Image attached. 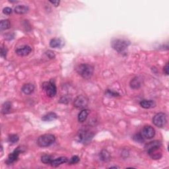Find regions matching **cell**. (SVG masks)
Returning <instances> with one entry per match:
<instances>
[{"label":"cell","mask_w":169,"mask_h":169,"mask_svg":"<svg viewBox=\"0 0 169 169\" xmlns=\"http://www.w3.org/2000/svg\"><path fill=\"white\" fill-rule=\"evenodd\" d=\"M42 87L43 90L45 91L47 96H49V97H53L57 93L56 86L54 83L52 82V81L43 83Z\"/></svg>","instance_id":"obj_4"},{"label":"cell","mask_w":169,"mask_h":169,"mask_svg":"<svg viewBox=\"0 0 169 169\" xmlns=\"http://www.w3.org/2000/svg\"><path fill=\"white\" fill-rule=\"evenodd\" d=\"M22 91L26 94V95H30L32 93H33L34 90V86L31 83L25 84L22 87Z\"/></svg>","instance_id":"obj_16"},{"label":"cell","mask_w":169,"mask_h":169,"mask_svg":"<svg viewBox=\"0 0 169 169\" xmlns=\"http://www.w3.org/2000/svg\"><path fill=\"white\" fill-rule=\"evenodd\" d=\"M23 149L21 147H19L15 150H14L9 155L6 160V163L7 165H11L13 163H15L16 160L18 159L19 155H20L21 153H22Z\"/></svg>","instance_id":"obj_8"},{"label":"cell","mask_w":169,"mask_h":169,"mask_svg":"<svg viewBox=\"0 0 169 169\" xmlns=\"http://www.w3.org/2000/svg\"><path fill=\"white\" fill-rule=\"evenodd\" d=\"M12 12H13V10L11 8H10V7H5L4 9H3V13H4L5 15H10V14H11Z\"/></svg>","instance_id":"obj_29"},{"label":"cell","mask_w":169,"mask_h":169,"mask_svg":"<svg viewBox=\"0 0 169 169\" xmlns=\"http://www.w3.org/2000/svg\"><path fill=\"white\" fill-rule=\"evenodd\" d=\"M53 160L52 157L48 155H44L41 157V161L46 165H50Z\"/></svg>","instance_id":"obj_24"},{"label":"cell","mask_w":169,"mask_h":169,"mask_svg":"<svg viewBox=\"0 0 169 169\" xmlns=\"http://www.w3.org/2000/svg\"><path fill=\"white\" fill-rule=\"evenodd\" d=\"M167 116H166L165 113H163V112H159V113L157 114L153 117V124L160 128H164L166 124H167Z\"/></svg>","instance_id":"obj_5"},{"label":"cell","mask_w":169,"mask_h":169,"mask_svg":"<svg viewBox=\"0 0 169 169\" xmlns=\"http://www.w3.org/2000/svg\"><path fill=\"white\" fill-rule=\"evenodd\" d=\"M11 108V103L10 102H5L2 105L1 112L4 114L9 113Z\"/></svg>","instance_id":"obj_22"},{"label":"cell","mask_w":169,"mask_h":169,"mask_svg":"<svg viewBox=\"0 0 169 169\" xmlns=\"http://www.w3.org/2000/svg\"><path fill=\"white\" fill-rule=\"evenodd\" d=\"M76 71L83 78L88 79L92 77L94 73V68L90 64L82 63L76 68Z\"/></svg>","instance_id":"obj_1"},{"label":"cell","mask_w":169,"mask_h":169,"mask_svg":"<svg viewBox=\"0 0 169 169\" xmlns=\"http://www.w3.org/2000/svg\"><path fill=\"white\" fill-rule=\"evenodd\" d=\"M130 87L131 88L133 89H137L141 87V81L139 79V77H134L133 79L131 80L130 81Z\"/></svg>","instance_id":"obj_21"},{"label":"cell","mask_w":169,"mask_h":169,"mask_svg":"<svg viewBox=\"0 0 169 169\" xmlns=\"http://www.w3.org/2000/svg\"><path fill=\"white\" fill-rule=\"evenodd\" d=\"M133 139L135 142H138V143H143L144 141V138L141 135V133H138V134H135V135L133 137Z\"/></svg>","instance_id":"obj_26"},{"label":"cell","mask_w":169,"mask_h":169,"mask_svg":"<svg viewBox=\"0 0 169 169\" xmlns=\"http://www.w3.org/2000/svg\"><path fill=\"white\" fill-rule=\"evenodd\" d=\"M80 160L79 157L78 156H76V155H75V156L72 157L70 159L68 160V163H69V165H74V164H76V163H79V161Z\"/></svg>","instance_id":"obj_27"},{"label":"cell","mask_w":169,"mask_h":169,"mask_svg":"<svg viewBox=\"0 0 169 169\" xmlns=\"http://www.w3.org/2000/svg\"><path fill=\"white\" fill-rule=\"evenodd\" d=\"M161 147V143L159 141H153L149 142V143H147L145 146V149L146 151H149L150 149H152L153 148H156V147Z\"/></svg>","instance_id":"obj_15"},{"label":"cell","mask_w":169,"mask_h":169,"mask_svg":"<svg viewBox=\"0 0 169 169\" xmlns=\"http://www.w3.org/2000/svg\"><path fill=\"white\" fill-rule=\"evenodd\" d=\"M11 27V23L10 21L8 19H5L1 21V23H0V29L1 31H5L7 30Z\"/></svg>","instance_id":"obj_23"},{"label":"cell","mask_w":169,"mask_h":169,"mask_svg":"<svg viewBox=\"0 0 169 169\" xmlns=\"http://www.w3.org/2000/svg\"><path fill=\"white\" fill-rule=\"evenodd\" d=\"M56 141V137L52 134H44L41 135L37 140V144L41 147H49Z\"/></svg>","instance_id":"obj_2"},{"label":"cell","mask_w":169,"mask_h":169,"mask_svg":"<svg viewBox=\"0 0 169 169\" xmlns=\"http://www.w3.org/2000/svg\"><path fill=\"white\" fill-rule=\"evenodd\" d=\"M49 2L50 3V4H52L53 6H55V7L59 6V5H60V1H49Z\"/></svg>","instance_id":"obj_34"},{"label":"cell","mask_w":169,"mask_h":169,"mask_svg":"<svg viewBox=\"0 0 169 169\" xmlns=\"http://www.w3.org/2000/svg\"><path fill=\"white\" fill-rule=\"evenodd\" d=\"M130 42L124 39H114L112 41V47L118 52H122L126 49Z\"/></svg>","instance_id":"obj_3"},{"label":"cell","mask_w":169,"mask_h":169,"mask_svg":"<svg viewBox=\"0 0 169 169\" xmlns=\"http://www.w3.org/2000/svg\"><path fill=\"white\" fill-rule=\"evenodd\" d=\"M32 51V48L29 46L28 45L23 46L20 48H18L17 50H15V53L19 56H26L29 54H30V53Z\"/></svg>","instance_id":"obj_10"},{"label":"cell","mask_w":169,"mask_h":169,"mask_svg":"<svg viewBox=\"0 0 169 169\" xmlns=\"http://www.w3.org/2000/svg\"><path fill=\"white\" fill-rule=\"evenodd\" d=\"M69 99L68 97H67V96H63V97L60 99V103L66 104V103H69Z\"/></svg>","instance_id":"obj_32"},{"label":"cell","mask_w":169,"mask_h":169,"mask_svg":"<svg viewBox=\"0 0 169 169\" xmlns=\"http://www.w3.org/2000/svg\"><path fill=\"white\" fill-rule=\"evenodd\" d=\"M140 106L142 108L149 109L155 106V103L152 100H143L140 102Z\"/></svg>","instance_id":"obj_13"},{"label":"cell","mask_w":169,"mask_h":169,"mask_svg":"<svg viewBox=\"0 0 169 169\" xmlns=\"http://www.w3.org/2000/svg\"><path fill=\"white\" fill-rule=\"evenodd\" d=\"M19 139V138L16 134H11V135H9V137H8V141L12 144L17 143Z\"/></svg>","instance_id":"obj_25"},{"label":"cell","mask_w":169,"mask_h":169,"mask_svg":"<svg viewBox=\"0 0 169 169\" xmlns=\"http://www.w3.org/2000/svg\"><path fill=\"white\" fill-rule=\"evenodd\" d=\"M68 159L66 157H58L57 159H56L52 161L51 163V166L53 167H58V166H60L62 164H64V163H68Z\"/></svg>","instance_id":"obj_12"},{"label":"cell","mask_w":169,"mask_h":169,"mask_svg":"<svg viewBox=\"0 0 169 169\" xmlns=\"http://www.w3.org/2000/svg\"><path fill=\"white\" fill-rule=\"evenodd\" d=\"M7 53V48H5V47H2L1 48V57L4 58H6Z\"/></svg>","instance_id":"obj_30"},{"label":"cell","mask_w":169,"mask_h":169,"mask_svg":"<svg viewBox=\"0 0 169 169\" xmlns=\"http://www.w3.org/2000/svg\"><path fill=\"white\" fill-rule=\"evenodd\" d=\"M100 159L104 162H108L111 159V154L107 150H102L99 154Z\"/></svg>","instance_id":"obj_17"},{"label":"cell","mask_w":169,"mask_h":169,"mask_svg":"<svg viewBox=\"0 0 169 169\" xmlns=\"http://www.w3.org/2000/svg\"><path fill=\"white\" fill-rule=\"evenodd\" d=\"M168 69H169V67H168V63H166L165 66L164 67V68H163V71H164L165 73L168 76Z\"/></svg>","instance_id":"obj_33"},{"label":"cell","mask_w":169,"mask_h":169,"mask_svg":"<svg viewBox=\"0 0 169 169\" xmlns=\"http://www.w3.org/2000/svg\"><path fill=\"white\" fill-rule=\"evenodd\" d=\"M88 99L85 95H79L74 99L73 106L77 108H83L87 106Z\"/></svg>","instance_id":"obj_7"},{"label":"cell","mask_w":169,"mask_h":169,"mask_svg":"<svg viewBox=\"0 0 169 169\" xmlns=\"http://www.w3.org/2000/svg\"><path fill=\"white\" fill-rule=\"evenodd\" d=\"M147 153L153 159L155 160L160 159L162 157V151L160 150V147H156V148L150 149L148 151H147Z\"/></svg>","instance_id":"obj_11"},{"label":"cell","mask_w":169,"mask_h":169,"mask_svg":"<svg viewBox=\"0 0 169 169\" xmlns=\"http://www.w3.org/2000/svg\"><path fill=\"white\" fill-rule=\"evenodd\" d=\"M29 10V8L28 6L26 5H17L16 6L14 9V11L19 15H23L27 13Z\"/></svg>","instance_id":"obj_14"},{"label":"cell","mask_w":169,"mask_h":169,"mask_svg":"<svg viewBox=\"0 0 169 169\" xmlns=\"http://www.w3.org/2000/svg\"><path fill=\"white\" fill-rule=\"evenodd\" d=\"M58 118V115L54 112H49L44 116H43L42 118V120L44 122H50L52 121L53 120H56Z\"/></svg>","instance_id":"obj_18"},{"label":"cell","mask_w":169,"mask_h":169,"mask_svg":"<svg viewBox=\"0 0 169 169\" xmlns=\"http://www.w3.org/2000/svg\"><path fill=\"white\" fill-rule=\"evenodd\" d=\"M46 54L48 57L50 59H53L55 57L54 53H53L52 51H50V50L47 51V52H46Z\"/></svg>","instance_id":"obj_31"},{"label":"cell","mask_w":169,"mask_h":169,"mask_svg":"<svg viewBox=\"0 0 169 169\" xmlns=\"http://www.w3.org/2000/svg\"><path fill=\"white\" fill-rule=\"evenodd\" d=\"M62 46V41L60 39H53L50 42V46L53 48H60Z\"/></svg>","instance_id":"obj_20"},{"label":"cell","mask_w":169,"mask_h":169,"mask_svg":"<svg viewBox=\"0 0 169 169\" xmlns=\"http://www.w3.org/2000/svg\"><path fill=\"white\" fill-rule=\"evenodd\" d=\"M118 168V167H111V168Z\"/></svg>","instance_id":"obj_35"},{"label":"cell","mask_w":169,"mask_h":169,"mask_svg":"<svg viewBox=\"0 0 169 169\" xmlns=\"http://www.w3.org/2000/svg\"><path fill=\"white\" fill-rule=\"evenodd\" d=\"M93 136L94 133L90 132L89 131L87 130H80L78 132V135H77L79 141L83 144L89 143Z\"/></svg>","instance_id":"obj_6"},{"label":"cell","mask_w":169,"mask_h":169,"mask_svg":"<svg viewBox=\"0 0 169 169\" xmlns=\"http://www.w3.org/2000/svg\"><path fill=\"white\" fill-rule=\"evenodd\" d=\"M88 114H89V111L88 110H83L78 115V121L81 123L84 122L87 120Z\"/></svg>","instance_id":"obj_19"},{"label":"cell","mask_w":169,"mask_h":169,"mask_svg":"<svg viewBox=\"0 0 169 169\" xmlns=\"http://www.w3.org/2000/svg\"><path fill=\"white\" fill-rule=\"evenodd\" d=\"M141 134L144 139H150L154 138L155 135V130L151 126H146L141 130Z\"/></svg>","instance_id":"obj_9"},{"label":"cell","mask_w":169,"mask_h":169,"mask_svg":"<svg viewBox=\"0 0 169 169\" xmlns=\"http://www.w3.org/2000/svg\"><path fill=\"white\" fill-rule=\"evenodd\" d=\"M106 94L107 95H109L111 96H120L119 93H118L116 92H114V91H112L111 90H107Z\"/></svg>","instance_id":"obj_28"}]
</instances>
